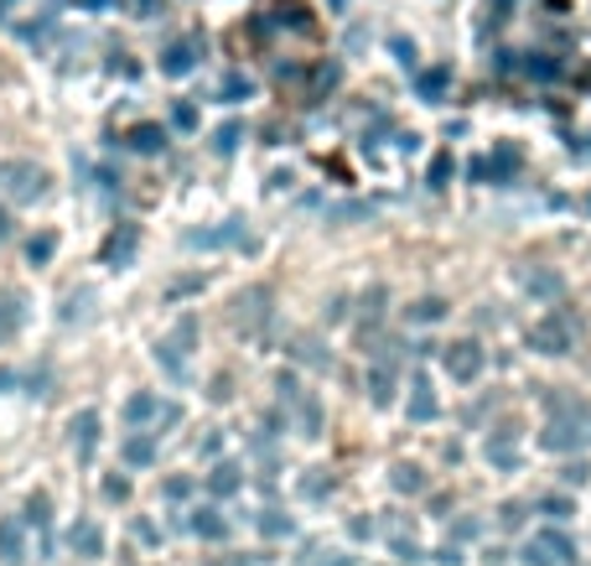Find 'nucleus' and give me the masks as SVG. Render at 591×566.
<instances>
[{"label": "nucleus", "mask_w": 591, "mask_h": 566, "mask_svg": "<svg viewBox=\"0 0 591 566\" xmlns=\"http://www.w3.org/2000/svg\"><path fill=\"white\" fill-rule=\"evenodd\" d=\"M0 192L11 203H42L52 192V172L42 161H27V156H6L0 161Z\"/></svg>", "instance_id": "1"}, {"label": "nucleus", "mask_w": 591, "mask_h": 566, "mask_svg": "<svg viewBox=\"0 0 591 566\" xmlns=\"http://www.w3.org/2000/svg\"><path fill=\"white\" fill-rule=\"evenodd\" d=\"M198 333H203L198 312H182V317L171 323L167 338L156 344V364H161L171 379H187V359H192V348H198Z\"/></svg>", "instance_id": "2"}, {"label": "nucleus", "mask_w": 591, "mask_h": 566, "mask_svg": "<svg viewBox=\"0 0 591 566\" xmlns=\"http://www.w3.org/2000/svg\"><path fill=\"white\" fill-rule=\"evenodd\" d=\"M119 421L136 431V427H151V431H161V427H177L182 421V406L177 400H161L156 390H136L125 406H119Z\"/></svg>", "instance_id": "3"}, {"label": "nucleus", "mask_w": 591, "mask_h": 566, "mask_svg": "<svg viewBox=\"0 0 591 566\" xmlns=\"http://www.w3.org/2000/svg\"><path fill=\"white\" fill-rule=\"evenodd\" d=\"M187 250H254V234L244 229V219H223L219 229H192Z\"/></svg>", "instance_id": "4"}, {"label": "nucleus", "mask_w": 591, "mask_h": 566, "mask_svg": "<svg viewBox=\"0 0 591 566\" xmlns=\"http://www.w3.org/2000/svg\"><path fill=\"white\" fill-rule=\"evenodd\" d=\"M156 452H161V431L136 427L130 437H125V442H119V463L136 468V473H146V468L156 463Z\"/></svg>", "instance_id": "5"}, {"label": "nucleus", "mask_w": 591, "mask_h": 566, "mask_svg": "<svg viewBox=\"0 0 591 566\" xmlns=\"http://www.w3.org/2000/svg\"><path fill=\"white\" fill-rule=\"evenodd\" d=\"M234 323L244 333H260V327L271 323V286H250V292L234 296Z\"/></svg>", "instance_id": "6"}, {"label": "nucleus", "mask_w": 591, "mask_h": 566, "mask_svg": "<svg viewBox=\"0 0 591 566\" xmlns=\"http://www.w3.org/2000/svg\"><path fill=\"white\" fill-rule=\"evenodd\" d=\"M68 442H73V458L78 463H94V452H99V411H78L68 421Z\"/></svg>", "instance_id": "7"}, {"label": "nucleus", "mask_w": 591, "mask_h": 566, "mask_svg": "<svg viewBox=\"0 0 591 566\" xmlns=\"http://www.w3.org/2000/svg\"><path fill=\"white\" fill-rule=\"evenodd\" d=\"M136 250H140V223H119L115 234L104 240L99 260L109 265V271H119V265H130V260H136Z\"/></svg>", "instance_id": "8"}, {"label": "nucleus", "mask_w": 591, "mask_h": 566, "mask_svg": "<svg viewBox=\"0 0 591 566\" xmlns=\"http://www.w3.org/2000/svg\"><path fill=\"white\" fill-rule=\"evenodd\" d=\"M68 551L73 556H84V562H99L104 556V525L99 520H73V531H68Z\"/></svg>", "instance_id": "9"}, {"label": "nucleus", "mask_w": 591, "mask_h": 566, "mask_svg": "<svg viewBox=\"0 0 591 566\" xmlns=\"http://www.w3.org/2000/svg\"><path fill=\"white\" fill-rule=\"evenodd\" d=\"M198 52H203V36H177L167 52H161V73L182 78V73L198 69Z\"/></svg>", "instance_id": "10"}, {"label": "nucleus", "mask_w": 591, "mask_h": 566, "mask_svg": "<svg viewBox=\"0 0 591 566\" xmlns=\"http://www.w3.org/2000/svg\"><path fill=\"white\" fill-rule=\"evenodd\" d=\"M21 327H27V292L0 286V344H6V338H17Z\"/></svg>", "instance_id": "11"}, {"label": "nucleus", "mask_w": 591, "mask_h": 566, "mask_svg": "<svg viewBox=\"0 0 591 566\" xmlns=\"http://www.w3.org/2000/svg\"><path fill=\"white\" fill-rule=\"evenodd\" d=\"M187 531L198 535V541H223V535H229V520H223L219 504H203V510L187 515Z\"/></svg>", "instance_id": "12"}, {"label": "nucleus", "mask_w": 591, "mask_h": 566, "mask_svg": "<svg viewBox=\"0 0 591 566\" xmlns=\"http://www.w3.org/2000/svg\"><path fill=\"white\" fill-rule=\"evenodd\" d=\"M27 520H0V562L6 566H21L27 562V535H21Z\"/></svg>", "instance_id": "13"}, {"label": "nucleus", "mask_w": 591, "mask_h": 566, "mask_svg": "<svg viewBox=\"0 0 591 566\" xmlns=\"http://www.w3.org/2000/svg\"><path fill=\"white\" fill-rule=\"evenodd\" d=\"M244 489V468L239 463H213V473H208V494L213 499H229Z\"/></svg>", "instance_id": "14"}, {"label": "nucleus", "mask_w": 591, "mask_h": 566, "mask_svg": "<svg viewBox=\"0 0 591 566\" xmlns=\"http://www.w3.org/2000/svg\"><path fill=\"white\" fill-rule=\"evenodd\" d=\"M125 146H130V151H140V156H151V151H161V146H167V130H161V125H130V130H125Z\"/></svg>", "instance_id": "15"}, {"label": "nucleus", "mask_w": 591, "mask_h": 566, "mask_svg": "<svg viewBox=\"0 0 591 566\" xmlns=\"http://www.w3.org/2000/svg\"><path fill=\"white\" fill-rule=\"evenodd\" d=\"M27 525H36L42 535L52 531V494H48V489H36V494L27 499Z\"/></svg>", "instance_id": "16"}, {"label": "nucleus", "mask_w": 591, "mask_h": 566, "mask_svg": "<svg viewBox=\"0 0 591 566\" xmlns=\"http://www.w3.org/2000/svg\"><path fill=\"white\" fill-rule=\"evenodd\" d=\"M88 302H94V292H68V302H63V323H88Z\"/></svg>", "instance_id": "17"}, {"label": "nucleus", "mask_w": 591, "mask_h": 566, "mask_svg": "<svg viewBox=\"0 0 591 566\" xmlns=\"http://www.w3.org/2000/svg\"><path fill=\"white\" fill-rule=\"evenodd\" d=\"M192 489H198V479H187V473H171V479L161 483V499L182 504V499H192Z\"/></svg>", "instance_id": "18"}, {"label": "nucleus", "mask_w": 591, "mask_h": 566, "mask_svg": "<svg viewBox=\"0 0 591 566\" xmlns=\"http://www.w3.org/2000/svg\"><path fill=\"white\" fill-rule=\"evenodd\" d=\"M208 286V275H177L167 286V302H182V296H192V292H203Z\"/></svg>", "instance_id": "19"}, {"label": "nucleus", "mask_w": 591, "mask_h": 566, "mask_svg": "<svg viewBox=\"0 0 591 566\" xmlns=\"http://www.w3.org/2000/svg\"><path fill=\"white\" fill-rule=\"evenodd\" d=\"M260 535H265V541H281V535H291V520L281 515V510H265V515H260Z\"/></svg>", "instance_id": "20"}, {"label": "nucleus", "mask_w": 591, "mask_h": 566, "mask_svg": "<svg viewBox=\"0 0 591 566\" xmlns=\"http://www.w3.org/2000/svg\"><path fill=\"white\" fill-rule=\"evenodd\" d=\"M52 250H57V240H52V234H36V240L27 244V260H32V265H42V260H52Z\"/></svg>", "instance_id": "21"}, {"label": "nucleus", "mask_w": 591, "mask_h": 566, "mask_svg": "<svg viewBox=\"0 0 591 566\" xmlns=\"http://www.w3.org/2000/svg\"><path fill=\"white\" fill-rule=\"evenodd\" d=\"M104 499H109V504H125V499H130V479H115V473H109V479H104Z\"/></svg>", "instance_id": "22"}, {"label": "nucleus", "mask_w": 591, "mask_h": 566, "mask_svg": "<svg viewBox=\"0 0 591 566\" xmlns=\"http://www.w3.org/2000/svg\"><path fill=\"white\" fill-rule=\"evenodd\" d=\"M306 566H342V556H338V551H312V556H306Z\"/></svg>", "instance_id": "23"}, {"label": "nucleus", "mask_w": 591, "mask_h": 566, "mask_svg": "<svg viewBox=\"0 0 591 566\" xmlns=\"http://www.w3.org/2000/svg\"><path fill=\"white\" fill-rule=\"evenodd\" d=\"M136 541H146V546H156V541H161V531H156L151 520H136Z\"/></svg>", "instance_id": "24"}, {"label": "nucleus", "mask_w": 591, "mask_h": 566, "mask_svg": "<svg viewBox=\"0 0 591 566\" xmlns=\"http://www.w3.org/2000/svg\"><path fill=\"white\" fill-rule=\"evenodd\" d=\"M234 140H239V125H223V130H219V140H213V146H219V151H234Z\"/></svg>", "instance_id": "25"}, {"label": "nucleus", "mask_w": 591, "mask_h": 566, "mask_svg": "<svg viewBox=\"0 0 591 566\" xmlns=\"http://www.w3.org/2000/svg\"><path fill=\"white\" fill-rule=\"evenodd\" d=\"M11 234H17V223H11V213H6V203H0V244L11 240Z\"/></svg>", "instance_id": "26"}, {"label": "nucleus", "mask_w": 591, "mask_h": 566, "mask_svg": "<svg viewBox=\"0 0 591 566\" xmlns=\"http://www.w3.org/2000/svg\"><path fill=\"white\" fill-rule=\"evenodd\" d=\"M203 566H250V562H244V556H208Z\"/></svg>", "instance_id": "27"}, {"label": "nucleus", "mask_w": 591, "mask_h": 566, "mask_svg": "<svg viewBox=\"0 0 591 566\" xmlns=\"http://www.w3.org/2000/svg\"><path fill=\"white\" fill-rule=\"evenodd\" d=\"M11 385H17V375H11V369H0V390H11Z\"/></svg>", "instance_id": "28"}]
</instances>
